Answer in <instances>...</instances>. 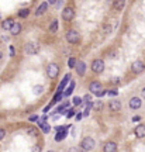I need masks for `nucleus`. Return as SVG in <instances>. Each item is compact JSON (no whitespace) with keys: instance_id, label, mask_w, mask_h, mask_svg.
<instances>
[{"instance_id":"f257e3e1","label":"nucleus","mask_w":145,"mask_h":152,"mask_svg":"<svg viewBox=\"0 0 145 152\" xmlns=\"http://www.w3.org/2000/svg\"><path fill=\"white\" fill-rule=\"evenodd\" d=\"M80 148H82L83 151H92V149L94 148V140L90 138V137H86L83 141L80 142Z\"/></svg>"},{"instance_id":"f03ea898","label":"nucleus","mask_w":145,"mask_h":152,"mask_svg":"<svg viewBox=\"0 0 145 152\" xmlns=\"http://www.w3.org/2000/svg\"><path fill=\"white\" fill-rule=\"evenodd\" d=\"M24 51H25L27 55H35V54H38V51H40V45L37 42H28L25 45Z\"/></svg>"},{"instance_id":"7ed1b4c3","label":"nucleus","mask_w":145,"mask_h":152,"mask_svg":"<svg viewBox=\"0 0 145 152\" xmlns=\"http://www.w3.org/2000/svg\"><path fill=\"white\" fill-rule=\"evenodd\" d=\"M92 71H93L94 73H101V72L104 71V62H103L101 59H94V61L92 62Z\"/></svg>"},{"instance_id":"20e7f679","label":"nucleus","mask_w":145,"mask_h":152,"mask_svg":"<svg viewBox=\"0 0 145 152\" xmlns=\"http://www.w3.org/2000/svg\"><path fill=\"white\" fill-rule=\"evenodd\" d=\"M66 40H68V42L76 44V42H79V40H80V35H79L78 31L70 30V31H68L66 33Z\"/></svg>"},{"instance_id":"39448f33","label":"nucleus","mask_w":145,"mask_h":152,"mask_svg":"<svg viewBox=\"0 0 145 152\" xmlns=\"http://www.w3.org/2000/svg\"><path fill=\"white\" fill-rule=\"evenodd\" d=\"M131 71L134 72V73H141V72H144L145 71V65L142 61H135V62H133V65H131Z\"/></svg>"},{"instance_id":"423d86ee","label":"nucleus","mask_w":145,"mask_h":152,"mask_svg":"<svg viewBox=\"0 0 145 152\" xmlns=\"http://www.w3.org/2000/svg\"><path fill=\"white\" fill-rule=\"evenodd\" d=\"M47 73H48V76H49L51 79L56 77L58 73H59V66L56 65V64H51V65L48 66V69H47Z\"/></svg>"},{"instance_id":"0eeeda50","label":"nucleus","mask_w":145,"mask_h":152,"mask_svg":"<svg viewBox=\"0 0 145 152\" xmlns=\"http://www.w3.org/2000/svg\"><path fill=\"white\" fill-rule=\"evenodd\" d=\"M73 16H75V11H73L72 7H65V9L62 10V18H64V20H66V21L72 20V18H73Z\"/></svg>"},{"instance_id":"6e6552de","label":"nucleus","mask_w":145,"mask_h":152,"mask_svg":"<svg viewBox=\"0 0 145 152\" xmlns=\"http://www.w3.org/2000/svg\"><path fill=\"white\" fill-rule=\"evenodd\" d=\"M135 137L137 138H144L145 137V125L144 124H140V125H137V128H135Z\"/></svg>"},{"instance_id":"1a4fd4ad","label":"nucleus","mask_w":145,"mask_h":152,"mask_svg":"<svg viewBox=\"0 0 145 152\" xmlns=\"http://www.w3.org/2000/svg\"><path fill=\"white\" fill-rule=\"evenodd\" d=\"M141 99L140 97H133L131 100H130V107L133 110H137V109H140L141 107Z\"/></svg>"},{"instance_id":"9d476101","label":"nucleus","mask_w":145,"mask_h":152,"mask_svg":"<svg viewBox=\"0 0 145 152\" xmlns=\"http://www.w3.org/2000/svg\"><path fill=\"white\" fill-rule=\"evenodd\" d=\"M89 89H90V92H92L93 94H96V93H97L100 89H103V87H101L100 82H92V83L89 85Z\"/></svg>"},{"instance_id":"9b49d317","label":"nucleus","mask_w":145,"mask_h":152,"mask_svg":"<svg viewBox=\"0 0 145 152\" xmlns=\"http://www.w3.org/2000/svg\"><path fill=\"white\" fill-rule=\"evenodd\" d=\"M75 68H76V73H78V75H85V71H86V65H85V62H82V61H80V62H76V66H75Z\"/></svg>"},{"instance_id":"f8f14e48","label":"nucleus","mask_w":145,"mask_h":152,"mask_svg":"<svg viewBox=\"0 0 145 152\" xmlns=\"http://www.w3.org/2000/svg\"><path fill=\"white\" fill-rule=\"evenodd\" d=\"M104 151L106 152H114V151H117V144L116 142H107L106 145H104Z\"/></svg>"},{"instance_id":"ddd939ff","label":"nucleus","mask_w":145,"mask_h":152,"mask_svg":"<svg viewBox=\"0 0 145 152\" xmlns=\"http://www.w3.org/2000/svg\"><path fill=\"white\" fill-rule=\"evenodd\" d=\"M48 4H49L48 1H44V3H42V4H41V6H40V7L37 9L35 14H37V16H41V14H44L45 11L48 10Z\"/></svg>"},{"instance_id":"4468645a","label":"nucleus","mask_w":145,"mask_h":152,"mask_svg":"<svg viewBox=\"0 0 145 152\" xmlns=\"http://www.w3.org/2000/svg\"><path fill=\"white\" fill-rule=\"evenodd\" d=\"M109 106H110V110H111V111H118V110L121 109V103H120L118 100H111Z\"/></svg>"},{"instance_id":"2eb2a0df","label":"nucleus","mask_w":145,"mask_h":152,"mask_svg":"<svg viewBox=\"0 0 145 152\" xmlns=\"http://www.w3.org/2000/svg\"><path fill=\"white\" fill-rule=\"evenodd\" d=\"M10 31H11L13 35H18V34L21 33V25H20L18 23H14V24H13V27L10 28Z\"/></svg>"},{"instance_id":"dca6fc26","label":"nucleus","mask_w":145,"mask_h":152,"mask_svg":"<svg viewBox=\"0 0 145 152\" xmlns=\"http://www.w3.org/2000/svg\"><path fill=\"white\" fill-rule=\"evenodd\" d=\"M124 6H125V0H116L114 1V10H117V11L123 10Z\"/></svg>"},{"instance_id":"f3484780","label":"nucleus","mask_w":145,"mask_h":152,"mask_svg":"<svg viewBox=\"0 0 145 152\" xmlns=\"http://www.w3.org/2000/svg\"><path fill=\"white\" fill-rule=\"evenodd\" d=\"M13 24H14L13 18H7V20H4V21H3L1 28H3V30H10L11 27H13Z\"/></svg>"},{"instance_id":"a211bd4d","label":"nucleus","mask_w":145,"mask_h":152,"mask_svg":"<svg viewBox=\"0 0 145 152\" xmlns=\"http://www.w3.org/2000/svg\"><path fill=\"white\" fill-rule=\"evenodd\" d=\"M58 134L55 135V140L56 141H62L65 137H66V134H68V130H65V131H56Z\"/></svg>"},{"instance_id":"6ab92c4d","label":"nucleus","mask_w":145,"mask_h":152,"mask_svg":"<svg viewBox=\"0 0 145 152\" xmlns=\"http://www.w3.org/2000/svg\"><path fill=\"white\" fill-rule=\"evenodd\" d=\"M69 79H70V75H66L65 77H64V80L61 82V85H59V87H58V92H62V90H64V87L66 86V83L69 82Z\"/></svg>"},{"instance_id":"aec40b11","label":"nucleus","mask_w":145,"mask_h":152,"mask_svg":"<svg viewBox=\"0 0 145 152\" xmlns=\"http://www.w3.org/2000/svg\"><path fill=\"white\" fill-rule=\"evenodd\" d=\"M103 107H104V104H103V101H101V100H97V101H94V103H93V109L96 110V111L103 110Z\"/></svg>"},{"instance_id":"412c9836","label":"nucleus","mask_w":145,"mask_h":152,"mask_svg":"<svg viewBox=\"0 0 145 152\" xmlns=\"http://www.w3.org/2000/svg\"><path fill=\"white\" fill-rule=\"evenodd\" d=\"M73 87H75V82H70V86L66 87V90L64 92V96H70L73 92Z\"/></svg>"},{"instance_id":"4be33fe9","label":"nucleus","mask_w":145,"mask_h":152,"mask_svg":"<svg viewBox=\"0 0 145 152\" xmlns=\"http://www.w3.org/2000/svg\"><path fill=\"white\" fill-rule=\"evenodd\" d=\"M49 31L51 33H56L58 31V20H52L51 25H49Z\"/></svg>"},{"instance_id":"5701e85b","label":"nucleus","mask_w":145,"mask_h":152,"mask_svg":"<svg viewBox=\"0 0 145 152\" xmlns=\"http://www.w3.org/2000/svg\"><path fill=\"white\" fill-rule=\"evenodd\" d=\"M25 131H27V134H28V135H31V137H35V135L38 134L37 128H34V127H28V128H27Z\"/></svg>"},{"instance_id":"b1692460","label":"nucleus","mask_w":145,"mask_h":152,"mask_svg":"<svg viewBox=\"0 0 145 152\" xmlns=\"http://www.w3.org/2000/svg\"><path fill=\"white\" fill-rule=\"evenodd\" d=\"M68 66H69V68H75V66H76V59L69 58V59H68Z\"/></svg>"},{"instance_id":"393cba45","label":"nucleus","mask_w":145,"mask_h":152,"mask_svg":"<svg viewBox=\"0 0 145 152\" xmlns=\"http://www.w3.org/2000/svg\"><path fill=\"white\" fill-rule=\"evenodd\" d=\"M28 13H30L28 9H23V10H20L18 16H20V17H27V16H28Z\"/></svg>"},{"instance_id":"a878e982","label":"nucleus","mask_w":145,"mask_h":152,"mask_svg":"<svg viewBox=\"0 0 145 152\" xmlns=\"http://www.w3.org/2000/svg\"><path fill=\"white\" fill-rule=\"evenodd\" d=\"M42 89H44V87L38 85V86H35V87H34V92H35L37 94H40V93H42Z\"/></svg>"},{"instance_id":"bb28decb","label":"nucleus","mask_w":145,"mask_h":152,"mask_svg":"<svg viewBox=\"0 0 145 152\" xmlns=\"http://www.w3.org/2000/svg\"><path fill=\"white\" fill-rule=\"evenodd\" d=\"M73 116H75V110L69 109V110H68V113H66V117H68V118H70V117H73Z\"/></svg>"},{"instance_id":"cd10ccee","label":"nucleus","mask_w":145,"mask_h":152,"mask_svg":"<svg viewBox=\"0 0 145 152\" xmlns=\"http://www.w3.org/2000/svg\"><path fill=\"white\" fill-rule=\"evenodd\" d=\"M72 101H73V104H75V106H78V104H80V103H82V99H80V97H73V100H72Z\"/></svg>"},{"instance_id":"c85d7f7f","label":"nucleus","mask_w":145,"mask_h":152,"mask_svg":"<svg viewBox=\"0 0 145 152\" xmlns=\"http://www.w3.org/2000/svg\"><path fill=\"white\" fill-rule=\"evenodd\" d=\"M104 94H106V90H103V89H100V90L96 93V96H97V97H103Z\"/></svg>"},{"instance_id":"c756f323","label":"nucleus","mask_w":145,"mask_h":152,"mask_svg":"<svg viewBox=\"0 0 145 152\" xmlns=\"http://www.w3.org/2000/svg\"><path fill=\"white\" fill-rule=\"evenodd\" d=\"M4 135H6V131L3 130V128H0V141L4 138Z\"/></svg>"},{"instance_id":"7c9ffc66","label":"nucleus","mask_w":145,"mask_h":152,"mask_svg":"<svg viewBox=\"0 0 145 152\" xmlns=\"http://www.w3.org/2000/svg\"><path fill=\"white\" fill-rule=\"evenodd\" d=\"M109 94H110V96H117V90H110Z\"/></svg>"},{"instance_id":"2f4dec72","label":"nucleus","mask_w":145,"mask_h":152,"mask_svg":"<svg viewBox=\"0 0 145 152\" xmlns=\"http://www.w3.org/2000/svg\"><path fill=\"white\" fill-rule=\"evenodd\" d=\"M30 121H38V116H31V117H30Z\"/></svg>"},{"instance_id":"473e14b6","label":"nucleus","mask_w":145,"mask_h":152,"mask_svg":"<svg viewBox=\"0 0 145 152\" xmlns=\"http://www.w3.org/2000/svg\"><path fill=\"white\" fill-rule=\"evenodd\" d=\"M68 130V127H56V131H65Z\"/></svg>"},{"instance_id":"72a5a7b5","label":"nucleus","mask_w":145,"mask_h":152,"mask_svg":"<svg viewBox=\"0 0 145 152\" xmlns=\"http://www.w3.org/2000/svg\"><path fill=\"white\" fill-rule=\"evenodd\" d=\"M104 31H106V33H110V31H111V27H109V25L104 27Z\"/></svg>"},{"instance_id":"f704fd0d","label":"nucleus","mask_w":145,"mask_h":152,"mask_svg":"<svg viewBox=\"0 0 145 152\" xmlns=\"http://www.w3.org/2000/svg\"><path fill=\"white\" fill-rule=\"evenodd\" d=\"M10 54H11V56H13L14 54H16V49H14L13 47H10Z\"/></svg>"},{"instance_id":"c9c22d12","label":"nucleus","mask_w":145,"mask_h":152,"mask_svg":"<svg viewBox=\"0 0 145 152\" xmlns=\"http://www.w3.org/2000/svg\"><path fill=\"white\" fill-rule=\"evenodd\" d=\"M82 117H83V114H82V113H79L78 116H76V118H78V120H80V118H82Z\"/></svg>"},{"instance_id":"e433bc0d","label":"nucleus","mask_w":145,"mask_h":152,"mask_svg":"<svg viewBox=\"0 0 145 152\" xmlns=\"http://www.w3.org/2000/svg\"><path fill=\"white\" fill-rule=\"evenodd\" d=\"M85 100H86V101H89V100H90V94H86V96H85Z\"/></svg>"},{"instance_id":"4c0bfd02","label":"nucleus","mask_w":145,"mask_h":152,"mask_svg":"<svg viewBox=\"0 0 145 152\" xmlns=\"http://www.w3.org/2000/svg\"><path fill=\"white\" fill-rule=\"evenodd\" d=\"M133 120H134V121H140V120H141V118H140V117L137 116V117H134V118H133Z\"/></svg>"},{"instance_id":"58836bf2","label":"nucleus","mask_w":145,"mask_h":152,"mask_svg":"<svg viewBox=\"0 0 145 152\" xmlns=\"http://www.w3.org/2000/svg\"><path fill=\"white\" fill-rule=\"evenodd\" d=\"M142 99H145V87L142 89Z\"/></svg>"},{"instance_id":"ea45409f","label":"nucleus","mask_w":145,"mask_h":152,"mask_svg":"<svg viewBox=\"0 0 145 152\" xmlns=\"http://www.w3.org/2000/svg\"><path fill=\"white\" fill-rule=\"evenodd\" d=\"M48 3H56V0H47Z\"/></svg>"},{"instance_id":"a19ab883","label":"nucleus","mask_w":145,"mask_h":152,"mask_svg":"<svg viewBox=\"0 0 145 152\" xmlns=\"http://www.w3.org/2000/svg\"><path fill=\"white\" fill-rule=\"evenodd\" d=\"M0 59H1V52H0Z\"/></svg>"},{"instance_id":"79ce46f5","label":"nucleus","mask_w":145,"mask_h":152,"mask_svg":"<svg viewBox=\"0 0 145 152\" xmlns=\"http://www.w3.org/2000/svg\"><path fill=\"white\" fill-rule=\"evenodd\" d=\"M0 17H1V16H0Z\"/></svg>"}]
</instances>
